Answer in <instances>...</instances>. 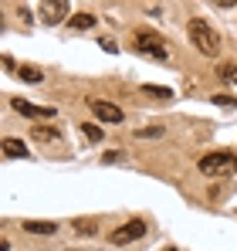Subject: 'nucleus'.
<instances>
[{"instance_id":"nucleus-1","label":"nucleus","mask_w":237,"mask_h":251,"mask_svg":"<svg viewBox=\"0 0 237 251\" xmlns=\"http://www.w3.org/2000/svg\"><path fill=\"white\" fill-rule=\"evenodd\" d=\"M187 34H190V41L197 44L200 54H207V58H213L217 51H220V38H217V31L207 24V21H200V17H193L190 24H187Z\"/></svg>"},{"instance_id":"nucleus-4","label":"nucleus","mask_w":237,"mask_h":251,"mask_svg":"<svg viewBox=\"0 0 237 251\" xmlns=\"http://www.w3.org/2000/svg\"><path fill=\"white\" fill-rule=\"evenodd\" d=\"M38 17H41V24H47V27L61 24L68 17V0H41Z\"/></svg>"},{"instance_id":"nucleus-18","label":"nucleus","mask_w":237,"mask_h":251,"mask_svg":"<svg viewBox=\"0 0 237 251\" xmlns=\"http://www.w3.org/2000/svg\"><path fill=\"white\" fill-rule=\"evenodd\" d=\"M75 231L78 234H95L98 227H95V221H75Z\"/></svg>"},{"instance_id":"nucleus-23","label":"nucleus","mask_w":237,"mask_h":251,"mask_svg":"<svg viewBox=\"0 0 237 251\" xmlns=\"http://www.w3.org/2000/svg\"><path fill=\"white\" fill-rule=\"evenodd\" d=\"M234 88H237V82H234Z\"/></svg>"},{"instance_id":"nucleus-2","label":"nucleus","mask_w":237,"mask_h":251,"mask_svg":"<svg viewBox=\"0 0 237 251\" xmlns=\"http://www.w3.org/2000/svg\"><path fill=\"white\" fill-rule=\"evenodd\" d=\"M200 173L207 176H224V173H237V153H207L200 156Z\"/></svg>"},{"instance_id":"nucleus-20","label":"nucleus","mask_w":237,"mask_h":251,"mask_svg":"<svg viewBox=\"0 0 237 251\" xmlns=\"http://www.w3.org/2000/svg\"><path fill=\"white\" fill-rule=\"evenodd\" d=\"M102 163H122V153H105Z\"/></svg>"},{"instance_id":"nucleus-7","label":"nucleus","mask_w":237,"mask_h":251,"mask_svg":"<svg viewBox=\"0 0 237 251\" xmlns=\"http://www.w3.org/2000/svg\"><path fill=\"white\" fill-rule=\"evenodd\" d=\"M10 109L21 112V116H27V119H51V116H58L54 109H47V105H34V102H27V99H10Z\"/></svg>"},{"instance_id":"nucleus-11","label":"nucleus","mask_w":237,"mask_h":251,"mask_svg":"<svg viewBox=\"0 0 237 251\" xmlns=\"http://www.w3.org/2000/svg\"><path fill=\"white\" fill-rule=\"evenodd\" d=\"M68 27L71 31H88V27H95V17L92 14H71L68 17Z\"/></svg>"},{"instance_id":"nucleus-17","label":"nucleus","mask_w":237,"mask_h":251,"mask_svg":"<svg viewBox=\"0 0 237 251\" xmlns=\"http://www.w3.org/2000/svg\"><path fill=\"white\" fill-rule=\"evenodd\" d=\"M213 105H220V109H234L237 99H234V95H213Z\"/></svg>"},{"instance_id":"nucleus-12","label":"nucleus","mask_w":237,"mask_h":251,"mask_svg":"<svg viewBox=\"0 0 237 251\" xmlns=\"http://www.w3.org/2000/svg\"><path fill=\"white\" fill-rule=\"evenodd\" d=\"M17 75H21V82H31V85L44 82V72L34 68V65H21V68H17Z\"/></svg>"},{"instance_id":"nucleus-22","label":"nucleus","mask_w":237,"mask_h":251,"mask_svg":"<svg viewBox=\"0 0 237 251\" xmlns=\"http://www.w3.org/2000/svg\"><path fill=\"white\" fill-rule=\"evenodd\" d=\"M166 251H176V248H166Z\"/></svg>"},{"instance_id":"nucleus-8","label":"nucleus","mask_w":237,"mask_h":251,"mask_svg":"<svg viewBox=\"0 0 237 251\" xmlns=\"http://www.w3.org/2000/svg\"><path fill=\"white\" fill-rule=\"evenodd\" d=\"M3 156L7 160H27L31 153H27V146L21 139H3Z\"/></svg>"},{"instance_id":"nucleus-16","label":"nucleus","mask_w":237,"mask_h":251,"mask_svg":"<svg viewBox=\"0 0 237 251\" xmlns=\"http://www.w3.org/2000/svg\"><path fill=\"white\" fill-rule=\"evenodd\" d=\"M220 78H224V82H237V65H231V61L220 65Z\"/></svg>"},{"instance_id":"nucleus-5","label":"nucleus","mask_w":237,"mask_h":251,"mask_svg":"<svg viewBox=\"0 0 237 251\" xmlns=\"http://www.w3.org/2000/svg\"><path fill=\"white\" fill-rule=\"evenodd\" d=\"M142 234H146V221L136 217V221H125L122 227H116L109 238H112V245H129V241H139Z\"/></svg>"},{"instance_id":"nucleus-3","label":"nucleus","mask_w":237,"mask_h":251,"mask_svg":"<svg viewBox=\"0 0 237 251\" xmlns=\"http://www.w3.org/2000/svg\"><path fill=\"white\" fill-rule=\"evenodd\" d=\"M136 48H139L142 54L156 58V61H166V54H169L166 41H163L159 34H153V31H139V34H136Z\"/></svg>"},{"instance_id":"nucleus-21","label":"nucleus","mask_w":237,"mask_h":251,"mask_svg":"<svg viewBox=\"0 0 237 251\" xmlns=\"http://www.w3.org/2000/svg\"><path fill=\"white\" fill-rule=\"evenodd\" d=\"M98 44H102L105 51H112V54H116V51H118V48H116V41H105V38H102V41H98Z\"/></svg>"},{"instance_id":"nucleus-14","label":"nucleus","mask_w":237,"mask_h":251,"mask_svg":"<svg viewBox=\"0 0 237 251\" xmlns=\"http://www.w3.org/2000/svg\"><path fill=\"white\" fill-rule=\"evenodd\" d=\"M81 132H85L92 143H102V139H105V132H102L98 126H92V123H81Z\"/></svg>"},{"instance_id":"nucleus-15","label":"nucleus","mask_w":237,"mask_h":251,"mask_svg":"<svg viewBox=\"0 0 237 251\" xmlns=\"http://www.w3.org/2000/svg\"><path fill=\"white\" fill-rule=\"evenodd\" d=\"M136 136H139V139H159V136H163V126H146V129H139Z\"/></svg>"},{"instance_id":"nucleus-9","label":"nucleus","mask_w":237,"mask_h":251,"mask_svg":"<svg viewBox=\"0 0 237 251\" xmlns=\"http://www.w3.org/2000/svg\"><path fill=\"white\" fill-rule=\"evenodd\" d=\"M31 139H41V143H58V139H61V132H58L54 126H34V129H31Z\"/></svg>"},{"instance_id":"nucleus-6","label":"nucleus","mask_w":237,"mask_h":251,"mask_svg":"<svg viewBox=\"0 0 237 251\" xmlns=\"http://www.w3.org/2000/svg\"><path fill=\"white\" fill-rule=\"evenodd\" d=\"M88 109H92L102 123H109V126H118L122 119H125V112H122L118 105H112V102H105V99H88Z\"/></svg>"},{"instance_id":"nucleus-19","label":"nucleus","mask_w":237,"mask_h":251,"mask_svg":"<svg viewBox=\"0 0 237 251\" xmlns=\"http://www.w3.org/2000/svg\"><path fill=\"white\" fill-rule=\"evenodd\" d=\"M213 7H224V10H231V7H237V0H210Z\"/></svg>"},{"instance_id":"nucleus-13","label":"nucleus","mask_w":237,"mask_h":251,"mask_svg":"<svg viewBox=\"0 0 237 251\" xmlns=\"http://www.w3.org/2000/svg\"><path fill=\"white\" fill-rule=\"evenodd\" d=\"M142 92L149 99H173V88H163V85H142Z\"/></svg>"},{"instance_id":"nucleus-10","label":"nucleus","mask_w":237,"mask_h":251,"mask_svg":"<svg viewBox=\"0 0 237 251\" xmlns=\"http://www.w3.org/2000/svg\"><path fill=\"white\" fill-rule=\"evenodd\" d=\"M27 234H54L58 231V224H51V221H24L21 224Z\"/></svg>"}]
</instances>
